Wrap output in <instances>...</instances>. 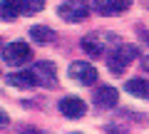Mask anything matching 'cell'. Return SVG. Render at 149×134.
Listing matches in <instances>:
<instances>
[{
  "instance_id": "e0dca14e",
  "label": "cell",
  "mask_w": 149,
  "mask_h": 134,
  "mask_svg": "<svg viewBox=\"0 0 149 134\" xmlns=\"http://www.w3.org/2000/svg\"><path fill=\"white\" fill-rule=\"evenodd\" d=\"M144 65H147V67H149V57H147V60H144Z\"/></svg>"
},
{
  "instance_id": "7a4b0ae2",
  "label": "cell",
  "mask_w": 149,
  "mask_h": 134,
  "mask_svg": "<svg viewBox=\"0 0 149 134\" xmlns=\"http://www.w3.org/2000/svg\"><path fill=\"white\" fill-rule=\"evenodd\" d=\"M57 15L65 22H82L90 15V3L87 0H65L62 5L57 8Z\"/></svg>"
},
{
  "instance_id": "52a82bcc",
  "label": "cell",
  "mask_w": 149,
  "mask_h": 134,
  "mask_svg": "<svg viewBox=\"0 0 149 134\" xmlns=\"http://www.w3.org/2000/svg\"><path fill=\"white\" fill-rule=\"evenodd\" d=\"M60 112L65 114V117H70V119H80L82 114L87 112V104L82 102L80 97H65V99H60Z\"/></svg>"
},
{
  "instance_id": "8fae6325",
  "label": "cell",
  "mask_w": 149,
  "mask_h": 134,
  "mask_svg": "<svg viewBox=\"0 0 149 134\" xmlns=\"http://www.w3.org/2000/svg\"><path fill=\"white\" fill-rule=\"evenodd\" d=\"M124 90L129 94L139 97V99H149V80H142V77H134V80L124 82Z\"/></svg>"
},
{
  "instance_id": "277c9868",
  "label": "cell",
  "mask_w": 149,
  "mask_h": 134,
  "mask_svg": "<svg viewBox=\"0 0 149 134\" xmlns=\"http://www.w3.org/2000/svg\"><path fill=\"white\" fill-rule=\"evenodd\" d=\"M55 65L52 62H37L35 67H32V75H35V80H37V85L40 87H55L57 85V75H55Z\"/></svg>"
},
{
  "instance_id": "2e32d148",
  "label": "cell",
  "mask_w": 149,
  "mask_h": 134,
  "mask_svg": "<svg viewBox=\"0 0 149 134\" xmlns=\"http://www.w3.org/2000/svg\"><path fill=\"white\" fill-rule=\"evenodd\" d=\"M22 134H45V132H40V129H25Z\"/></svg>"
},
{
  "instance_id": "7c38bea8",
  "label": "cell",
  "mask_w": 149,
  "mask_h": 134,
  "mask_svg": "<svg viewBox=\"0 0 149 134\" xmlns=\"http://www.w3.org/2000/svg\"><path fill=\"white\" fill-rule=\"evenodd\" d=\"M30 40H35L40 45H47L55 40V30L52 27H45V25H35V27H30Z\"/></svg>"
},
{
  "instance_id": "9c48e42d",
  "label": "cell",
  "mask_w": 149,
  "mask_h": 134,
  "mask_svg": "<svg viewBox=\"0 0 149 134\" xmlns=\"http://www.w3.org/2000/svg\"><path fill=\"white\" fill-rule=\"evenodd\" d=\"M22 12H25V3L22 0H3L0 3V20H15Z\"/></svg>"
},
{
  "instance_id": "3957f363",
  "label": "cell",
  "mask_w": 149,
  "mask_h": 134,
  "mask_svg": "<svg viewBox=\"0 0 149 134\" xmlns=\"http://www.w3.org/2000/svg\"><path fill=\"white\" fill-rule=\"evenodd\" d=\"M32 57V50L27 42H10L3 47V60H5L10 67H22V65H27Z\"/></svg>"
},
{
  "instance_id": "5b68a950",
  "label": "cell",
  "mask_w": 149,
  "mask_h": 134,
  "mask_svg": "<svg viewBox=\"0 0 149 134\" xmlns=\"http://www.w3.org/2000/svg\"><path fill=\"white\" fill-rule=\"evenodd\" d=\"M70 77H72L77 85H92L97 80V70L90 62H72L70 65Z\"/></svg>"
},
{
  "instance_id": "4fadbf2b",
  "label": "cell",
  "mask_w": 149,
  "mask_h": 134,
  "mask_svg": "<svg viewBox=\"0 0 149 134\" xmlns=\"http://www.w3.org/2000/svg\"><path fill=\"white\" fill-rule=\"evenodd\" d=\"M82 50H85L87 55H92V57H100V55L104 52V42H102L100 35H90V37L82 40Z\"/></svg>"
},
{
  "instance_id": "6da1fadb",
  "label": "cell",
  "mask_w": 149,
  "mask_h": 134,
  "mask_svg": "<svg viewBox=\"0 0 149 134\" xmlns=\"http://www.w3.org/2000/svg\"><path fill=\"white\" fill-rule=\"evenodd\" d=\"M137 55H139V50L134 47V45H119V47L109 55V60H107V67H109L112 75H122L129 65L134 62V57H137Z\"/></svg>"
},
{
  "instance_id": "9a60e30c",
  "label": "cell",
  "mask_w": 149,
  "mask_h": 134,
  "mask_svg": "<svg viewBox=\"0 0 149 134\" xmlns=\"http://www.w3.org/2000/svg\"><path fill=\"white\" fill-rule=\"evenodd\" d=\"M8 122H10V117H8V114H5V112H3V109H0V129L5 127V124H8Z\"/></svg>"
},
{
  "instance_id": "8992f818",
  "label": "cell",
  "mask_w": 149,
  "mask_h": 134,
  "mask_svg": "<svg viewBox=\"0 0 149 134\" xmlns=\"http://www.w3.org/2000/svg\"><path fill=\"white\" fill-rule=\"evenodd\" d=\"M132 0H95L92 8H95L100 15H119V12L129 10Z\"/></svg>"
},
{
  "instance_id": "ba28073f",
  "label": "cell",
  "mask_w": 149,
  "mask_h": 134,
  "mask_svg": "<svg viewBox=\"0 0 149 134\" xmlns=\"http://www.w3.org/2000/svg\"><path fill=\"white\" fill-rule=\"evenodd\" d=\"M117 99H119V94H117L114 87H100V90L95 92V104H97V107H102V109L114 107Z\"/></svg>"
},
{
  "instance_id": "5bb4252c",
  "label": "cell",
  "mask_w": 149,
  "mask_h": 134,
  "mask_svg": "<svg viewBox=\"0 0 149 134\" xmlns=\"http://www.w3.org/2000/svg\"><path fill=\"white\" fill-rule=\"evenodd\" d=\"M25 3V12H40L45 8V0H22Z\"/></svg>"
},
{
  "instance_id": "30bf717a",
  "label": "cell",
  "mask_w": 149,
  "mask_h": 134,
  "mask_svg": "<svg viewBox=\"0 0 149 134\" xmlns=\"http://www.w3.org/2000/svg\"><path fill=\"white\" fill-rule=\"evenodd\" d=\"M8 85L20 87V90H30V87L37 85V80H35V75H32V70H22V72H13V75H8Z\"/></svg>"
}]
</instances>
